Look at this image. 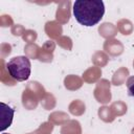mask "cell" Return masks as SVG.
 Listing matches in <instances>:
<instances>
[{
  "label": "cell",
  "instance_id": "cell-3",
  "mask_svg": "<svg viewBox=\"0 0 134 134\" xmlns=\"http://www.w3.org/2000/svg\"><path fill=\"white\" fill-rule=\"evenodd\" d=\"M1 109H0V130L4 131L8 127H10L15 114V109L9 107L8 105L1 103L0 104Z\"/></svg>",
  "mask_w": 134,
  "mask_h": 134
},
{
  "label": "cell",
  "instance_id": "cell-2",
  "mask_svg": "<svg viewBox=\"0 0 134 134\" xmlns=\"http://www.w3.org/2000/svg\"><path fill=\"white\" fill-rule=\"evenodd\" d=\"M6 69L14 80L18 82L26 81L31 72L30 60L25 55L14 57L6 63Z\"/></svg>",
  "mask_w": 134,
  "mask_h": 134
},
{
  "label": "cell",
  "instance_id": "cell-1",
  "mask_svg": "<svg viewBox=\"0 0 134 134\" xmlns=\"http://www.w3.org/2000/svg\"><path fill=\"white\" fill-rule=\"evenodd\" d=\"M72 12L81 25L91 27L103 19L105 5L102 0H76L73 3Z\"/></svg>",
  "mask_w": 134,
  "mask_h": 134
},
{
  "label": "cell",
  "instance_id": "cell-5",
  "mask_svg": "<svg viewBox=\"0 0 134 134\" xmlns=\"http://www.w3.org/2000/svg\"><path fill=\"white\" fill-rule=\"evenodd\" d=\"M2 134H9V133H2Z\"/></svg>",
  "mask_w": 134,
  "mask_h": 134
},
{
  "label": "cell",
  "instance_id": "cell-4",
  "mask_svg": "<svg viewBox=\"0 0 134 134\" xmlns=\"http://www.w3.org/2000/svg\"><path fill=\"white\" fill-rule=\"evenodd\" d=\"M126 86H127V90H128V94L132 97H134V75L130 76L128 80H127V83H126Z\"/></svg>",
  "mask_w": 134,
  "mask_h": 134
}]
</instances>
